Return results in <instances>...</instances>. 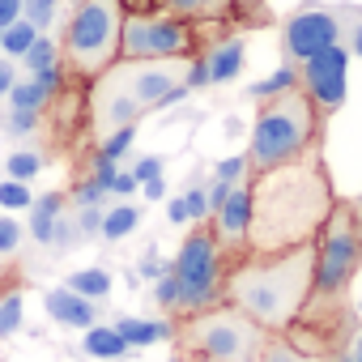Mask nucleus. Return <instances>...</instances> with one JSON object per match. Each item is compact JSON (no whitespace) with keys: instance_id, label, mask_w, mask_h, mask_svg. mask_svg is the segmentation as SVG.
Returning <instances> with one entry per match:
<instances>
[{"instance_id":"obj_1","label":"nucleus","mask_w":362,"mask_h":362,"mask_svg":"<svg viewBox=\"0 0 362 362\" xmlns=\"http://www.w3.org/2000/svg\"><path fill=\"white\" fill-rule=\"evenodd\" d=\"M362 269V209L354 201H337L328 222L315 235V273L311 290L294 315V324L281 332L294 349L311 358H337L354 341V307L349 290Z\"/></svg>"},{"instance_id":"obj_2","label":"nucleus","mask_w":362,"mask_h":362,"mask_svg":"<svg viewBox=\"0 0 362 362\" xmlns=\"http://www.w3.org/2000/svg\"><path fill=\"white\" fill-rule=\"evenodd\" d=\"M252 188V226H247V252H286L298 243H315L320 226L328 222L337 192L320 149H307L303 158L247 175Z\"/></svg>"},{"instance_id":"obj_3","label":"nucleus","mask_w":362,"mask_h":362,"mask_svg":"<svg viewBox=\"0 0 362 362\" xmlns=\"http://www.w3.org/2000/svg\"><path fill=\"white\" fill-rule=\"evenodd\" d=\"M315 243H298L286 252H247L222 277V303L239 307L264 332H286L311 290Z\"/></svg>"},{"instance_id":"obj_4","label":"nucleus","mask_w":362,"mask_h":362,"mask_svg":"<svg viewBox=\"0 0 362 362\" xmlns=\"http://www.w3.org/2000/svg\"><path fill=\"white\" fill-rule=\"evenodd\" d=\"M188 60H115L90 90V124L94 132H115L136 124L145 111H162L184 103L192 90L184 86Z\"/></svg>"},{"instance_id":"obj_5","label":"nucleus","mask_w":362,"mask_h":362,"mask_svg":"<svg viewBox=\"0 0 362 362\" xmlns=\"http://www.w3.org/2000/svg\"><path fill=\"white\" fill-rule=\"evenodd\" d=\"M324 141V115L320 107L294 86L277 98H264L252 124V141H247V175L286 166L294 158H303L307 149H320Z\"/></svg>"},{"instance_id":"obj_6","label":"nucleus","mask_w":362,"mask_h":362,"mask_svg":"<svg viewBox=\"0 0 362 362\" xmlns=\"http://www.w3.org/2000/svg\"><path fill=\"white\" fill-rule=\"evenodd\" d=\"M170 341L184 362H260L269 332L256 320H247L239 307L218 303L205 311L179 315Z\"/></svg>"},{"instance_id":"obj_7","label":"nucleus","mask_w":362,"mask_h":362,"mask_svg":"<svg viewBox=\"0 0 362 362\" xmlns=\"http://www.w3.org/2000/svg\"><path fill=\"white\" fill-rule=\"evenodd\" d=\"M119 22H124L119 0H81L73 18L64 22V39H60L64 73L81 81L103 77L119 60Z\"/></svg>"},{"instance_id":"obj_8","label":"nucleus","mask_w":362,"mask_h":362,"mask_svg":"<svg viewBox=\"0 0 362 362\" xmlns=\"http://www.w3.org/2000/svg\"><path fill=\"white\" fill-rule=\"evenodd\" d=\"M205 52V26L179 22L166 13H124L119 60H192Z\"/></svg>"},{"instance_id":"obj_9","label":"nucleus","mask_w":362,"mask_h":362,"mask_svg":"<svg viewBox=\"0 0 362 362\" xmlns=\"http://www.w3.org/2000/svg\"><path fill=\"white\" fill-rule=\"evenodd\" d=\"M170 273H175V281H179V315L205 311V307H218V303H222L226 264H222V247H218L209 222H201V226L184 239V247H179Z\"/></svg>"},{"instance_id":"obj_10","label":"nucleus","mask_w":362,"mask_h":362,"mask_svg":"<svg viewBox=\"0 0 362 362\" xmlns=\"http://www.w3.org/2000/svg\"><path fill=\"white\" fill-rule=\"evenodd\" d=\"M341 39H345L341 13L337 9H320V5L294 9L286 18V26H281V47H286L290 64H303L307 56H315V52H324V47H332Z\"/></svg>"},{"instance_id":"obj_11","label":"nucleus","mask_w":362,"mask_h":362,"mask_svg":"<svg viewBox=\"0 0 362 362\" xmlns=\"http://www.w3.org/2000/svg\"><path fill=\"white\" fill-rule=\"evenodd\" d=\"M345 73H349L345 43H332V47H324V52H315L298 64V90L320 107L324 119L332 111H341V103H345Z\"/></svg>"},{"instance_id":"obj_12","label":"nucleus","mask_w":362,"mask_h":362,"mask_svg":"<svg viewBox=\"0 0 362 362\" xmlns=\"http://www.w3.org/2000/svg\"><path fill=\"white\" fill-rule=\"evenodd\" d=\"M247 226H252V188L243 179V184H235L226 192V201L209 214V230H214V239L222 247V264L226 269L247 256Z\"/></svg>"},{"instance_id":"obj_13","label":"nucleus","mask_w":362,"mask_h":362,"mask_svg":"<svg viewBox=\"0 0 362 362\" xmlns=\"http://www.w3.org/2000/svg\"><path fill=\"white\" fill-rule=\"evenodd\" d=\"M153 9L179 22H192V26H230L235 9L230 0H153Z\"/></svg>"},{"instance_id":"obj_14","label":"nucleus","mask_w":362,"mask_h":362,"mask_svg":"<svg viewBox=\"0 0 362 362\" xmlns=\"http://www.w3.org/2000/svg\"><path fill=\"white\" fill-rule=\"evenodd\" d=\"M201 60H205V69H209V86H222V81H235V77L243 73L247 47H243L239 35H226V39L209 43V47L201 52Z\"/></svg>"},{"instance_id":"obj_15","label":"nucleus","mask_w":362,"mask_h":362,"mask_svg":"<svg viewBox=\"0 0 362 362\" xmlns=\"http://www.w3.org/2000/svg\"><path fill=\"white\" fill-rule=\"evenodd\" d=\"M43 307H47V315L56 320V324H64V328H90V324H98V311H94V303L90 298H81V294H73L69 286H56V290H47V298H43Z\"/></svg>"},{"instance_id":"obj_16","label":"nucleus","mask_w":362,"mask_h":362,"mask_svg":"<svg viewBox=\"0 0 362 362\" xmlns=\"http://www.w3.org/2000/svg\"><path fill=\"white\" fill-rule=\"evenodd\" d=\"M111 328L124 337L128 349H149V345H158V341H170V332H175L170 320H145V315H119Z\"/></svg>"},{"instance_id":"obj_17","label":"nucleus","mask_w":362,"mask_h":362,"mask_svg":"<svg viewBox=\"0 0 362 362\" xmlns=\"http://www.w3.org/2000/svg\"><path fill=\"white\" fill-rule=\"evenodd\" d=\"M64 205H69L64 192H47V197H35V201H30V235H35L43 247H52V230H56V222L64 218Z\"/></svg>"},{"instance_id":"obj_18","label":"nucleus","mask_w":362,"mask_h":362,"mask_svg":"<svg viewBox=\"0 0 362 362\" xmlns=\"http://www.w3.org/2000/svg\"><path fill=\"white\" fill-rule=\"evenodd\" d=\"M81 349H86L90 358H103V362L132 354V349L124 345V337H119L111 324H90V328H86V341H81Z\"/></svg>"},{"instance_id":"obj_19","label":"nucleus","mask_w":362,"mask_h":362,"mask_svg":"<svg viewBox=\"0 0 362 362\" xmlns=\"http://www.w3.org/2000/svg\"><path fill=\"white\" fill-rule=\"evenodd\" d=\"M136 226H141V209H136V205H115V209H103L98 235H103L107 243H119V239H128Z\"/></svg>"},{"instance_id":"obj_20","label":"nucleus","mask_w":362,"mask_h":362,"mask_svg":"<svg viewBox=\"0 0 362 362\" xmlns=\"http://www.w3.org/2000/svg\"><path fill=\"white\" fill-rule=\"evenodd\" d=\"M9 98V107L13 111H35V115H43V107L52 103V94L35 81V77H26V81H13V90L5 94Z\"/></svg>"},{"instance_id":"obj_21","label":"nucleus","mask_w":362,"mask_h":362,"mask_svg":"<svg viewBox=\"0 0 362 362\" xmlns=\"http://www.w3.org/2000/svg\"><path fill=\"white\" fill-rule=\"evenodd\" d=\"M69 290L81 294V298H90V303H98V298L111 294V273H107V269H77V273L69 277Z\"/></svg>"},{"instance_id":"obj_22","label":"nucleus","mask_w":362,"mask_h":362,"mask_svg":"<svg viewBox=\"0 0 362 362\" xmlns=\"http://www.w3.org/2000/svg\"><path fill=\"white\" fill-rule=\"evenodd\" d=\"M39 39V30L26 22V18H18L13 26H5L0 30V52H5V60H22L26 56V47Z\"/></svg>"},{"instance_id":"obj_23","label":"nucleus","mask_w":362,"mask_h":362,"mask_svg":"<svg viewBox=\"0 0 362 362\" xmlns=\"http://www.w3.org/2000/svg\"><path fill=\"white\" fill-rule=\"evenodd\" d=\"M260 362H332V358H311V354L294 349L281 332H269V341H264V349H260Z\"/></svg>"},{"instance_id":"obj_24","label":"nucleus","mask_w":362,"mask_h":362,"mask_svg":"<svg viewBox=\"0 0 362 362\" xmlns=\"http://www.w3.org/2000/svg\"><path fill=\"white\" fill-rule=\"evenodd\" d=\"M294 86H298V69H294V64H281V69H277L273 77H264V81H256V86H252L247 94L264 103V98H277V94H286V90H294Z\"/></svg>"},{"instance_id":"obj_25","label":"nucleus","mask_w":362,"mask_h":362,"mask_svg":"<svg viewBox=\"0 0 362 362\" xmlns=\"http://www.w3.org/2000/svg\"><path fill=\"white\" fill-rule=\"evenodd\" d=\"M22 64L30 69V73H43V69H56L60 64V43H52L47 35H39L30 47H26V56H22Z\"/></svg>"},{"instance_id":"obj_26","label":"nucleus","mask_w":362,"mask_h":362,"mask_svg":"<svg viewBox=\"0 0 362 362\" xmlns=\"http://www.w3.org/2000/svg\"><path fill=\"white\" fill-rule=\"evenodd\" d=\"M136 141V124H124V128H115V132H107L103 136V145H98V153L94 158H103V162H115L119 166V158L128 153V145Z\"/></svg>"},{"instance_id":"obj_27","label":"nucleus","mask_w":362,"mask_h":362,"mask_svg":"<svg viewBox=\"0 0 362 362\" xmlns=\"http://www.w3.org/2000/svg\"><path fill=\"white\" fill-rule=\"evenodd\" d=\"M5 170H9V179H22V184H30V179L43 170V158H39L35 149H18V153H9Z\"/></svg>"},{"instance_id":"obj_28","label":"nucleus","mask_w":362,"mask_h":362,"mask_svg":"<svg viewBox=\"0 0 362 362\" xmlns=\"http://www.w3.org/2000/svg\"><path fill=\"white\" fill-rule=\"evenodd\" d=\"M30 201H35V192L22 179H5V184H0V209L18 214V209H30Z\"/></svg>"},{"instance_id":"obj_29","label":"nucleus","mask_w":362,"mask_h":362,"mask_svg":"<svg viewBox=\"0 0 362 362\" xmlns=\"http://www.w3.org/2000/svg\"><path fill=\"white\" fill-rule=\"evenodd\" d=\"M18 328H22V290H13V294L0 298V341L18 337Z\"/></svg>"},{"instance_id":"obj_30","label":"nucleus","mask_w":362,"mask_h":362,"mask_svg":"<svg viewBox=\"0 0 362 362\" xmlns=\"http://www.w3.org/2000/svg\"><path fill=\"white\" fill-rule=\"evenodd\" d=\"M56 9H60V0H22V18H26L39 35L56 22Z\"/></svg>"},{"instance_id":"obj_31","label":"nucleus","mask_w":362,"mask_h":362,"mask_svg":"<svg viewBox=\"0 0 362 362\" xmlns=\"http://www.w3.org/2000/svg\"><path fill=\"white\" fill-rule=\"evenodd\" d=\"M153 298H158V307H162V311L179 315V281H175V273H170V269L158 277V286H153Z\"/></svg>"},{"instance_id":"obj_32","label":"nucleus","mask_w":362,"mask_h":362,"mask_svg":"<svg viewBox=\"0 0 362 362\" xmlns=\"http://www.w3.org/2000/svg\"><path fill=\"white\" fill-rule=\"evenodd\" d=\"M103 201H107V188L98 184L94 175H86L81 184L73 188V205H77V209H86V205H103Z\"/></svg>"},{"instance_id":"obj_33","label":"nucleus","mask_w":362,"mask_h":362,"mask_svg":"<svg viewBox=\"0 0 362 362\" xmlns=\"http://www.w3.org/2000/svg\"><path fill=\"white\" fill-rule=\"evenodd\" d=\"M235 9V22H247V26H264L269 13H264V0H230Z\"/></svg>"},{"instance_id":"obj_34","label":"nucleus","mask_w":362,"mask_h":362,"mask_svg":"<svg viewBox=\"0 0 362 362\" xmlns=\"http://www.w3.org/2000/svg\"><path fill=\"white\" fill-rule=\"evenodd\" d=\"M184 209H188V222H209V197H205V184H197V188L184 192Z\"/></svg>"},{"instance_id":"obj_35","label":"nucleus","mask_w":362,"mask_h":362,"mask_svg":"<svg viewBox=\"0 0 362 362\" xmlns=\"http://www.w3.org/2000/svg\"><path fill=\"white\" fill-rule=\"evenodd\" d=\"M214 179H222V184H243V179H247V158L239 153V158L218 162V166H214Z\"/></svg>"},{"instance_id":"obj_36","label":"nucleus","mask_w":362,"mask_h":362,"mask_svg":"<svg viewBox=\"0 0 362 362\" xmlns=\"http://www.w3.org/2000/svg\"><path fill=\"white\" fill-rule=\"evenodd\" d=\"M18 243H22V226H18V218H0V256L18 252Z\"/></svg>"},{"instance_id":"obj_37","label":"nucleus","mask_w":362,"mask_h":362,"mask_svg":"<svg viewBox=\"0 0 362 362\" xmlns=\"http://www.w3.org/2000/svg\"><path fill=\"white\" fill-rule=\"evenodd\" d=\"M98 226H103V205H86V209H77V235H98Z\"/></svg>"},{"instance_id":"obj_38","label":"nucleus","mask_w":362,"mask_h":362,"mask_svg":"<svg viewBox=\"0 0 362 362\" xmlns=\"http://www.w3.org/2000/svg\"><path fill=\"white\" fill-rule=\"evenodd\" d=\"M132 179H136V188L149 184V179H162V158H141V162L132 166Z\"/></svg>"},{"instance_id":"obj_39","label":"nucleus","mask_w":362,"mask_h":362,"mask_svg":"<svg viewBox=\"0 0 362 362\" xmlns=\"http://www.w3.org/2000/svg\"><path fill=\"white\" fill-rule=\"evenodd\" d=\"M35 128H39V115H35V111H9V132L26 136V132H35Z\"/></svg>"},{"instance_id":"obj_40","label":"nucleus","mask_w":362,"mask_h":362,"mask_svg":"<svg viewBox=\"0 0 362 362\" xmlns=\"http://www.w3.org/2000/svg\"><path fill=\"white\" fill-rule=\"evenodd\" d=\"M128 192H136L132 170H115V179H111V197H128Z\"/></svg>"},{"instance_id":"obj_41","label":"nucleus","mask_w":362,"mask_h":362,"mask_svg":"<svg viewBox=\"0 0 362 362\" xmlns=\"http://www.w3.org/2000/svg\"><path fill=\"white\" fill-rule=\"evenodd\" d=\"M18 18H22V0H0V30L13 26Z\"/></svg>"},{"instance_id":"obj_42","label":"nucleus","mask_w":362,"mask_h":362,"mask_svg":"<svg viewBox=\"0 0 362 362\" xmlns=\"http://www.w3.org/2000/svg\"><path fill=\"white\" fill-rule=\"evenodd\" d=\"M166 269H170V264H166V260H158V252H149V256L141 260V277H153V281H158Z\"/></svg>"},{"instance_id":"obj_43","label":"nucleus","mask_w":362,"mask_h":362,"mask_svg":"<svg viewBox=\"0 0 362 362\" xmlns=\"http://www.w3.org/2000/svg\"><path fill=\"white\" fill-rule=\"evenodd\" d=\"M13 81H18V69H13V60H0V98H5V94L13 90Z\"/></svg>"},{"instance_id":"obj_44","label":"nucleus","mask_w":362,"mask_h":362,"mask_svg":"<svg viewBox=\"0 0 362 362\" xmlns=\"http://www.w3.org/2000/svg\"><path fill=\"white\" fill-rule=\"evenodd\" d=\"M345 52H349V56H362V13H358V22L349 26V43H345Z\"/></svg>"},{"instance_id":"obj_45","label":"nucleus","mask_w":362,"mask_h":362,"mask_svg":"<svg viewBox=\"0 0 362 362\" xmlns=\"http://www.w3.org/2000/svg\"><path fill=\"white\" fill-rule=\"evenodd\" d=\"M166 218H170L175 226H184V222H188V209H184V197H175V201L166 205Z\"/></svg>"},{"instance_id":"obj_46","label":"nucleus","mask_w":362,"mask_h":362,"mask_svg":"<svg viewBox=\"0 0 362 362\" xmlns=\"http://www.w3.org/2000/svg\"><path fill=\"white\" fill-rule=\"evenodd\" d=\"M141 192H145L149 201H162V197H166V179H149V184H141Z\"/></svg>"},{"instance_id":"obj_47","label":"nucleus","mask_w":362,"mask_h":362,"mask_svg":"<svg viewBox=\"0 0 362 362\" xmlns=\"http://www.w3.org/2000/svg\"><path fill=\"white\" fill-rule=\"evenodd\" d=\"M124 13H153V0H119Z\"/></svg>"},{"instance_id":"obj_48","label":"nucleus","mask_w":362,"mask_h":362,"mask_svg":"<svg viewBox=\"0 0 362 362\" xmlns=\"http://www.w3.org/2000/svg\"><path fill=\"white\" fill-rule=\"evenodd\" d=\"M345 354H349L354 362H362V341H349V345H345Z\"/></svg>"},{"instance_id":"obj_49","label":"nucleus","mask_w":362,"mask_h":362,"mask_svg":"<svg viewBox=\"0 0 362 362\" xmlns=\"http://www.w3.org/2000/svg\"><path fill=\"white\" fill-rule=\"evenodd\" d=\"M354 205H358V209H362V197H358V201H354Z\"/></svg>"},{"instance_id":"obj_50","label":"nucleus","mask_w":362,"mask_h":362,"mask_svg":"<svg viewBox=\"0 0 362 362\" xmlns=\"http://www.w3.org/2000/svg\"><path fill=\"white\" fill-rule=\"evenodd\" d=\"M73 5H81V0H73Z\"/></svg>"}]
</instances>
